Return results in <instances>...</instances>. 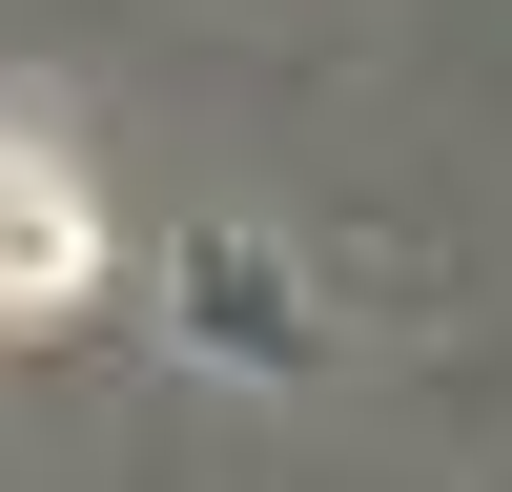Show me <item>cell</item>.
Returning a JSON list of instances; mask_svg holds the SVG:
<instances>
[{"label":"cell","mask_w":512,"mask_h":492,"mask_svg":"<svg viewBox=\"0 0 512 492\" xmlns=\"http://www.w3.org/2000/svg\"><path fill=\"white\" fill-rule=\"evenodd\" d=\"M82 267H103V226H82V185L0 123V308H82Z\"/></svg>","instance_id":"obj_1"}]
</instances>
